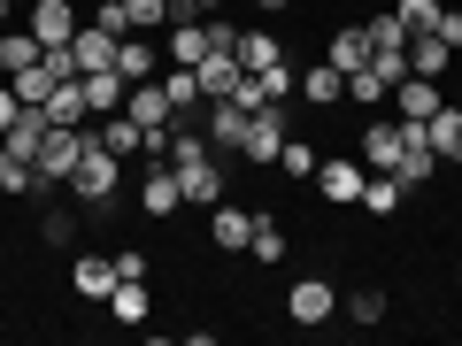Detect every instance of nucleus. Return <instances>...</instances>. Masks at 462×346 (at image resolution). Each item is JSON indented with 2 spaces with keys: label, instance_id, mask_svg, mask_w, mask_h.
Wrapping results in <instances>:
<instances>
[{
  "label": "nucleus",
  "instance_id": "43",
  "mask_svg": "<svg viewBox=\"0 0 462 346\" xmlns=\"http://www.w3.org/2000/svg\"><path fill=\"white\" fill-rule=\"evenodd\" d=\"M0 169H8V139H0Z\"/></svg>",
  "mask_w": 462,
  "mask_h": 346
},
{
  "label": "nucleus",
  "instance_id": "39",
  "mask_svg": "<svg viewBox=\"0 0 462 346\" xmlns=\"http://www.w3.org/2000/svg\"><path fill=\"white\" fill-rule=\"evenodd\" d=\"M431 32H439V39H447V47H455V54H462V8H439V23H431Z\"/></svg>",
  "mask_w": 462,
  "mask_h": 346
},
{
  "label": "nucleus",
  "instance_id": "29",
  "mask_svg": "<svg viewBox=\"0 0 462 346\" xmlns=\"http://www.w3.org/2000/svg\"><path fill=\"white\" fill-rule=\"evenodd\" d=\"M285 62V39L278 32H239V69H270Z\"/></svg>",
  "mask_w": 462,
  "mask_h": 346
},
{
  "label": "nucleus",
  "instance_id": "4",
  "mask_svg": "<svg viewBox=\"0 0 462 346\" xmlns=\"http://www.w3.org/2000/svg\"><path fill=\"white\" fill-rule=\"evenodd\" d=\"M363 154H324V162H316V193L331 200V208H355V200H363Z\"/></svg>",
  "mask_w": 462,
  "mask_h": 346
},
{
  "label": "nucleus",
  "instance_id": "25",
  "mask_svg": "<svg viewBox=\"0 0 462 346\" xmlns=\"http://www.w3.org/2000/svg\"><path fill=\"white\" fill-rule=\"evenodd\" d=\"M108 315H116V323H147V315H154L147 285H139V278H116V293H108Z\"/></svg>",
  "mask_w": 462,
  "mask_h": 346
},
{
  "label": "nucleus",
  "instance_id": "15",
  "mask_svg": "<svg viewBox=\"0 0 462 346\" xmlns=\"http://www.w3.org/2000/svg\"><path fill=\"white\" fill-rule=\"evenodd\" d=\"M324 62L339 69V77H355V69L370 62V32H363V23H339V32H331V47H324Z\"/></svg>",
  "mask_w": 462,
  "mask_h": 346
},
{
  "label": "nucleus",
  "instance_id": "14",
  "mask_svg": "<svg viewBox=\"0 0 462 346\" xmlns=\"http://www.w3.org/2000/svg\"><path fill=\"white\" fill-rule=\"evenodd\" d=\"M200 132H208V147H216V154H239V132H247V108H239V100H208Z\"/></svg>",
  "mask_w": 462,
  "mask_h": 346
},
{
  "label": "nucleus",
  "instance_id": "22",
  "mask_svg": "<svg viewBox=\"0 0 462 346\" xmlns=\"http://www.w3.org/2000/svg\"><path fill=\"white\" fill-rule=\"evenodd\" d=\"M85 115H93V108H85V77H69V85H54V93H47V123L85 132Z\"/></svg>",
  "mask_w": 462,
  "mask_h": 346
},
{
  "label": "nucleus",
  "instance_id": "10",
  "mask_svg": "<svg viewBox=\"0 0 462 346\" xmlns=\"http://www.w3.org/2000/svg\"><path fill=\"white\" fill-rule=\"evenodd\" d=\"M116 77H124V85L162 77V47H154L147 32H124V39H116Z\"/></svg>",
  "mask_w": 462,
  "mask_h": 346
},
{
  "label": "nucleus",
  "instance_id": "34",
  "mask_svg": "<svg viewBox=\"0 0 462 346\" xmlns=\"http://www.w3.org/2000/svg\"><path fill=\"white\" fill-rule=\"evenodd\" d=\"M8 85H16V100H23V108H47V93H54V77H47V62H32V69H16V77H8Z\"/></svg>",
  "mask_w": 462,
  "mask_h": 346
},
{
  "label": "nucleus",
  "instance_id": "44",
  "mask_svg": "<svg viewBox=\"0 0 462 346\" xmlns=\"http://www.w3.org/2000/svg\"><path fill=\"white\" fill-rule=\"evenodd\" d=\"M0 23H8V0H0Z\"/></svg>",
  "mask_w": 462,
  "mask_h": 346
},
{
  "label": "nucleus",
  "instance_id": "36",
  "mask_svg": "<svg viewBox=\"0 0 462 346\" xmlns=\"http://www.w3.org/2000/svg\"><path fill=\"white\" fill-rule=\"evenodd\" d=\"M39 239H47V247H69V239H78V215H69V208H47V223H39Z\"/></svg>",
  "mask_w": 462,
  "mask_h": 346
},
{
  "label": "nucleus",
  "instance_id": "31",
  "mask_svg": "<svg viewBox=\"0 0 462 346\" xmlns=\"http://www.w3.org/2000/svg\"><path fill=\"white\" fill-rule=\"evenodd\" d=\"M124 32H170V0H116Z\"/></svg>",
  "mask_w": 462,
  "mask_h": 346
},
{
  "label": "nucleus",
  "instance_id": "20",
  "mask_svg": "<svg viewBox=\"0 0 462 346\" xmlns=\"http://www.w3.org/2000/svg\"><path fill=\"white\" fill-rule=\"evenodd\" d=\"M447 62H455V47L439 32H409V69L416 77H447Z\"/></svg>",
  "mask_w": 462,
  "mask_h": 346
},
{
  "label": "nucleus",
  "instance_id": "24",
  "mask_svg": "<svg viewBox=\"0 0 462 346\" xmlns=\"http://www.w3.org/2000/svg\"><path fill=\"white\" fill-rule=\"evenodd\" d=\"M100 147H108V154H147V132H139V123H132V115H124V108H116V115H100Z\"/></svg>",
  "mask_w": 462,
  "mask_h": 346
},
{
  "label": "nucleus",
  "instance_id": "41",
  "mask_svg": "<svg viewBox=\"0 0 462 346\" xmlns=\"http://www.w3.org/2000/svg\"><path fill=\"white\" fill-rule=\"evenodd\" d=\"M254 8H263V16H285V8H293V0H254Z\"/></svg>",
  "mask_w": 462,
  "mask_h": 346
},
{
  "label": "nucleus",
  "instance_id": "8",
  "mask_svg": "<svg viewBox=\"0 0 462 346\" xmlns=\"http://www.w3.org/2000/svg\"><path fill=\"white\" fill-rule=\"evenodd\" d=\"M439 154H431V139H424V123H416V132H409V147H401V162H393V178H401V193H424V185L431 178H439Z\"/></svg>",
  "mask_w": 462,
  "mask_h": 346
},
{
  "label": "nucleus",
  "instance_id": "3",
  "mask_svg": "<svg viewBox=\"0 0 462 346\" xmlns=\"http://www.w3.org/2000/svg\"><path fill=\"white\" fill-rule=\"evenodd\" d=\"M78 154H85V132H69V123H47V139H39V162H32L39 193H54V185H69V169H78Z\"/></svg>",
  "mask_w": 462,
  "mask_h": 346
},
{
  "label": "nucleus",
  "instance_id": "42",
  "mask_svg": "<svg viewBox=\"0 0 462 346\" xmlns=\"http://www.w3.org/2000/svg\"><path fill=\"white\" fill-rule=\"evenodd\" d=\"M193 8H200V16H216V8H231V0H193Z\"/></svg>",
  "mask_w": 462,
  "mask_h": 346
},
{
  "label": "nucleus",
  "instance_id": "11",
  "mask_svg": "<svg viewBox=\"0 0 462 346\" xmlns=\"http://www.w3.org/2000/svg\"><path fill=\"white\" fill-rule=\"evenodd\" d=\"M23 23H32V39H39V47H69V39H78V8H69V0H39V8H32V16H23Z\"/></svg>",
  "mask_w": 462,
  "mask_h": 346
},
{
  "label": "nucleus",
  "instance_id": "30",
  "mask_svg": "<svg viewBox=\"0 0 462 346\" xmlns=\"http://www.w3.org/2000/svg\"><path fill=\"white\" fill-rule=\"evenodd\" d=\"M162 93H170V108H178V115H193L200 100H208V93H200V77H193L185 62H170V69H162Z\"/></svg>",
  "mask_w": 462,
  "mask_h": 346
},
{
  "label": "nucleus",
  "instance_id": "2",
  "mask_svg": "<svg viewBox=\"0 0 462 346\" xmlns=\"http://www.w3.org/2000/svg\"><path fill=\"white\" fill-rule=\"evenodd\" d=\"M285 139H293V115H285V100H270V108L247 115V132H239V162H270V169H278Z\"/></svg>",
  "mask_w": 462,
  "mask_h": 346
},
{
  "label": "nucleus",
  "instance_id": "40",
  "mask_svg": "<svg viewBox=\"0 0 462 346\" xmlns=\"http://www.w3.org/2000/svg\"><path fill=\"white\" fill-rule=\"evenodd\" d=\"M16 108H23V100H16V85H0V132L16 123Z\"/></svg>",
  "mask_w": 462,
  "mask_h": 346
},
{
  "label": "nucleus",
  "instance_id": "18",
  "mask_svg": "<svg viewBox=\"0 0 462 346\" xmlns=\"http://www.w3.org/2000/svg\"><path fill=\"white\" fill-rule=\"evenodd\" d=\"M355 208H363V215H401V208H409V193H401L393 169H370V178H363V200H355Z\"/></svg>",
  "mask_w": 462,
  "mask_h": 346
},
{
  "label": "nucleus",
  "instance_id": "16",
  "mask_svg": "<svg viewBox=\"0 0 462 346\" xmlns=\"http://www.w3.org/2000/svg\"><path fill=\"white\" fill-rule=\"evenodd\" d=\"M208 54H216V39H208V16H193V23H170V62L200 69Z\"/></svg>",
  "mask_w": 462,
  "mask_h": 346
},
{
  "label": "nucleus",
  "instance_id": "23",
  "mask_svg": "<svg viewBox=\"0 0 462 346\" xmlns=\"http://www.w3.org/2000/svg\"><path fill=\"white\" fill-rule=\"evenodd\" d=\"M39 39H32V23H23V32H8V23H0V77H16V69H32L39 62Z\"/></svg>",
  "mask_w": 462,
  "mask_h": 346
},
{
  "label": "nucleus",
  "instance_id": "37",
  "mask_svg": "<svg viewBox=\"0 0 462 346\" xmlns=\"http://www.w3.org/2000/svg\"><path fill=\"white\" fill-rule=\"evenodd\" d=\"M346 315H355V323H385V293H378V285H363V293L346 300Z\"/></svg>",
  "mask_w": 462,
  "mask_h": 346
},
{
  "label": "nucleus",
  "instance_id": "27",
  "mask_svg": "<svg viewBox=\"0 0 462 346\" xmlns=\"http://www.w3.org/2000/svg\"><path fill=\"white\" fill-rule=\"evenodd\" d=\"M69 285H78L85 300H108L116 293V262H108V254H85V262L69 269Z\"/></svg>",
  "mask_w": 462,
  "mask_h": 346
},
{
  "label": "nucleus",
  "instance_id": "12",
  "mask_svg": "<svg viewBox=\"0 0 462 346\" xmlns=\"http://www.w3.org/2000/svg\"><path fill=\"white\" fill-rule=\"evenodd\" d=\"M139 208H147V215H162V223H170V215L185 208V178H178L170 162H154V169H147V185H139Z\"/></svg>",
  "mask_w": 462,
  "mask_h": 346
},
{
  "label": "nucleus",
  "instance_id": "28",
  "mask_svg": "<svg viewBox=\"0 0 462 346\" xmlns=\"http://www.w3.org/2000/svg\"><path fill=\"white\" fill-rule=\"evenodd\" d=\"M124 93H132V85L116 77V69H93V77H85V108H93V115H116V108H124Z\"/></svg>",
  "mask_w": 462,
  "mask_h": 346
},
{
  "label": "nucleus",
  "instance_id": "7",
  "mask_svg": "<svg viewBox=\"0 0 462 346\" xmlns=\"http://www.w3.org/2000/svg\"><path fill=\"white\" fill-rule=\"evenodd\" d=\"M124 115H132L139 132H170V123H178V108H170V93H162V77H139L132 93H124Z\"/></svg>",
  "mask_w": 462,
  "mask_h": 346
},
{
  "label": "nucleus",
  "instance_id": "45",
  "mask_svg": "<svg viewBox=\"0 0 462 346\" xmlns=\"http://www.w3.org/2000/svg\"><path fill=\"white\" fill-rule=\"evenodd\" d=\"M100 8H116V0H100Z\"/></svg>",
  "mask_w": 462,
  "mask_h": 346
},
{
  "label": "nucleus",
  "instance_id": "1",
  "mask_svg": "<svg viewBox=\"0 0 462 346\" xmlns=\"http://www.w3.org/2000/svg\"><path fill=\"white\" fill-rule=\"evenodd\" d=\"M116 185H124V154H108L93 132H85V154H78V169H69V193H78L85 208H108Z\"/></svg>",
  "mask_w": 462,
  "mask_h": 346
},
{
  "label": "nucleus",
  "instance_id": "21",
  "mask_svg": "<svg viewBox=\"0 0 462 346\" xmlns=\"http://www.w3.org/2000/svg\"><path fill=\"white\" fill-rule=\"evenodd\" d=\"M300 100H309V108H339V100H346V77H339L331 62L300 69Z\"/></svg>",
  "mask_w": 462,
  "mask_h": 346
},
{
  "label": "nucleus",
  "instance_id": "9",
  "mask_svg": "<svg viewBox=\"0 0 462 346\" xmlns=\"http://www.w3.org/2000/svg\"><path fill=\"white\" fill-rule=\"evenodd\" d=\"M385 100H393L401 123H431V115H439V77H416V69H409V77H401Z\"/></svg>",
  "mask_w": 462,
  "mask_h": 346
},
{
  "label": "nucleus",
  "instance_id": "35",
  "mask_svg": "<svg viewBox=\"0 0 462 346\" xmlns=\"http://www.w3.org/2000/svg\"><path fill=\"white\" fill-rule=\"evenodd\" d=\"M439 8H447V0H393V16L409 23V32H431V23H439Z\"/></svg>",
  "mask_w": 462,
  "mask_h": 346
},
{
  "label": "nucleus",
  "instance_id": "32",
  "mask_svg": "<svg viewBox=\"0 0 462 346\" xmlns=\"http://www.w3.org/2000/svg\"><path fill=\"white\" fill-rule=\"evenodd\" d=\"M247 254H254V262H285V223H278V215H254Z\"/></svg>",
  "mask_w": 462,
  "mask_h": 346
},
{
  "label": "nucleus",
  "instance_id": "38",
  "mask_svg": "<svg viewBox=\"0 0 462 346\" xmlns=\"http://www.w3.org/2000/svg\"><path fill=\"white\" fill-rule=\"evenodd\" d=\"M116 278H139V285H147V278H154V254L124 247V254H116Z\"/></svg>",
  "mask_w": 462,
  "mask_h": 346
},
{
  "label": "nucleus",
  "instance_id": "6",
  "mask_svg": "<svg viewBox=\"0 0 462 346\" xmlns=\"http://www.w3.org/2000/svg\"><path fill=\"white\" fill-rule=\"evenodd\" d=\"M285 315H293V323H331V315H339V285L331 278H293V293H285Z\"/></svg>",
  "mask_w": 462,
  "mask_h": 346
},
{
  "label": "nucleus",
  "instance_id": "19",
  "mask_svg": "<svg viewBox=\"0 0 462 346\" xmlns=\"http://www.w3.org/2000/svg\"><path fill=\"white\" fill-rule=\"evenodd\" d=\"M424 139H431V154H439L447 169H462V108H447V100H439V115L424 123Z\"/></svg>",
  "mask_w": 462,
  "mask_h": 346
},
{
  "label": "nucleus",
  "instance_id": "26",
  "mask_svg": "<svg viewBox=\"0 0 462 346\" xmlns=\"http://www.w3.org/2000/svg\"><path fill=\"white\" fill-rule=\"evenodd\" d=\"M363 32H370V54H409V23H401L393 8H378V16H363Z\"/></svg>",
  "mask_w": 462,
  "mask_h": 346
},
{
  "label": "nucleus",
  "instance_id": "5",
  "mask_svg": "<svg viewBox=\"0 0 462 346\" xmlns=\"http://www.w3.org/2000/svg\"><path fill=\"white\" fill-rule=\"evenodd\" d=\"M416 123H401V115H378V123H363V139H355V154H363V169H393L401 147H409Z\"/></svg>",
  "mask_w": 462,
  "mask_h": 346
},
{
  "label": "nucleus",
  "instance_id": "17",
  "mask_svg": "<svg viewBox=\"0 0 462 346\" xmlns=\"http://www.w3.org/2000/svg\"><path fill=\"white\" fill-rule=\"evenodd\" d=\"M193 77H200V93H208V100H231V93H239V77H247V69H239V54H231V47H216L208 62L193 69Z\"/></svg>",
  "mask_w": 462,
  "mask_h": 346
},
{
  "label": "nucleus",
  "instance_id": "33",
  "mask_svg": "<svg viewBox=\"0 0 462 346\" xmlns=\"http://www.w3.org/2000/svg\"><path fill=\"white\" fill-rule=\"evenodd\" d=\"M316 162H324V154H316L309 139H285V147H278V169H285L293 185H300V178H316Z\"/></svg>",
  "mask_w": 462,
  "mask_h": 346
},
{
  "label": "nucleus",
  "instance_id": "46",
  "mask_svg": "<svg viewBox=\"0 0 462 346\" xmlns=\"http://www.w3.org/2000/svg\"><path fill=\"white\" fill-rule=\"evenodd\" d=\"M455 269H462V262H455Z\"/></svg>",
  "mask_w": 462,
  "mask_h": 346
},
{
  "label": "nucleus",
  "instance_id": "13",
  "mask_svg": "<svg viewBox=\"0 0 462 346\" xmlns=\"http://www.w3.org/2000/svg\"><path fill=\"white\" fill-rule=\"evenodd\" d=\"M208 239H216L224 254H247V239H254V215L239 208V200H216V208H208Z\"/></svg>",
  "mask_w": 462,
  "mask_h": 346
}]
</instances>
